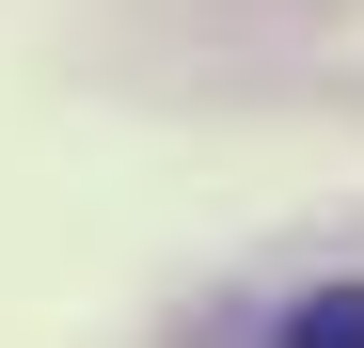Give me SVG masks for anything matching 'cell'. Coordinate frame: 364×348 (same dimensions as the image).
Returning <instances> with one entry per match:
<instances>
[{
  "instance_id": "obj_1",
  "label": "cell",
  "mask_w": 364,
  "mask_h": 348,
  "mask_svg": "<svg viewBox=\"0 0 364 348\" xmlns=\"http://www.w3.org/2000/svg\"><path fill=\"white\" fill-rule=\"evenodd\" d=\"M285 348H364V285H317V301L285 317Z\"/></svg>"
}]
</instances>
